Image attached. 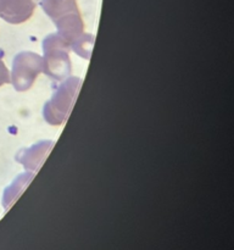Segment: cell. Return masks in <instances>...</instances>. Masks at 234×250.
I'll list each match as a JSON object with an SVG mask.
<instances>
[{"label": "cell", "mask_w": 234, "mask_h": 250, "mask_svg": "<svg viewBox=\"0 0 234 250\" xmlns=\"http://www.w3.org/2000/svg\"><path fill=\"white\" fill-rule=\"evenodd\" d=\"M40 6L58 27V34L76 54L89 59L94 36L84 32V23L76 0H40Z\"/></svg>", "instance_id": "6da1fadb"}, {"label": "cell", "mask_w": 234, "mask_h": 250, "mask_svg": "<svg viewBox=\"0 0 234 250\" xmlns=\"http://www.w3.org/2000/svg\"><path fill=\"white\" fill-rule=\"evenodd\" d=\"M82 85L78 77H67L54 92L51 99L46 102L43 109L44 120L51 126H60L70 115Z\"/></svg>", "instance_id": "7a4b0ae2"}, {"label": "cell", "mask_w": 234, "mask_h": 250, "mask_svg": "<svg viewBox=\"0 0 234 250\" xmlns=\"http://www.w3.org/2000/svg\"><path fill=\"white\" fill-rule=\"evenodd\" d=\"M43 72L55 81L66 80L72 70L68 44L58 33H51L43 41Z\"/></svg>", "instance_id": "3957f363"}, {"label": "cell", "mask_w": 234, "mask_h": 250, "mask_svg": "<svg viewBox=\"0 0 234 250\" xmlns=\"http://www.w3.org/2000/svg\"><path fill=\"white\" fill-rule=\"evenodd\" d=\"M43 70L44 62L41 56L32 51H22L15 56L10 80L17 92H24L33 85L36 78Z\"/></svg>", "instance_id": "277c9868"}, {"label": "cell", "mask_w": 234, "mask_h": 250, "mask_svg": "<svg viewBox=\"0 0 234 250\" xmlns=\"http://www.w3.org/2000/svg\"><path fill=\"white\" fill-rule=\"evenodd\" d=\"M39 0H5L0 17L12 24L23 23L31 19Z\"/></svg>", "instance_id": "5b68a950"}, {"label": "cell", "mask_w": 234, "mask_h": 250, "mask_svg": "<svg viewBox=\"0 0 234 250\" xmlns=\"http://www.w3.org/2000/svg\"><path fill=\"white\" fill-rule=\"evenodd\" d=\"M54 146L53 141H40L29 148L22 149L17 153L16 160L28 171H37L44 163Z\"/></svg>", "instance_id": "8992f818"}, {"label": "cell", "mask_w": 234, "mask_h": 250, "mask_svg": "<svg viewBox=\"0 0 234 250\" xmlns=\"http://www.w3.org/2000/svg\"><path fill=\"white\" fill-rule=\"evenodd\" d=\"M33 178V175H29V173H24V175L19 176L16 180L12 182V185L10 187H7V189L5 190L4 193V199H2V203H4V207L9 208V205L12 204L15 199L21 194L22 190H24V188L27 187L29 182Z\"/></svg>", "instance_id": "52a82bcc"}, {"label": "cell", "mask_w": 234, "mask_h": 250, "mask_svg": "<svg viewBox=\"0 0 234 250\" xmlns=\"http://www.w3.org/2000/svg\"><path fill=\"white\" fill-rule=\"evenodd\" d=\"M10 72L9 70H7V67L5 66L4 61L0 59V87L4 84H6V83H10Z\"/></svg>", "instance_id": "ba28073f"}, {"label": "cell", "mask_w": 234, "mask_h": 250, "mask_svg": "<svg viewBox=\"0 0 234 250\" xmlns=\"http://www.w3.org/2000/svg\"><path fill=\"white\" fill-rule=\"evenodd\" d=\"M4 4H5V0H0V11H1L2 7H4Z\"/></svg>", "instance_id": "9c48e42d"}]
</instances>
